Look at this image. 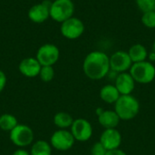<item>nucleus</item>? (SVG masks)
<instances>
[{
    "instance_id": "f257e3e1",
    "label": "nucleus",
    "mask_w": 155,
    "mask_h": 155,
    "mask_svg": "<svg viewBox=\"0 0 155 155\" xmlns=\"http://www.w3.org/2000/svg\"><path fill=\"white\" fill-rule=\"evenodd\" d=\"M84 74L92 80L104 78L110 72V57L102 51H93L89 53L83 63Z\"/></svg>"
},
{
    "instance_id": "f03ea898",
    "label": "nucleus",
    "mask_w": 155,
    "mask_h": 155,
    "mask_svg": "<svg viewBox=\"0 0 155 155\" xmlns=\"http://www.w3.org/2000/svg\"><path fill=\"white\" fill-rule=\"evenodd\" d=\"M140 104L132 94L121 95L114 104V111L119 118L124 121L134 119L139 113Z\"/></svg>"
},
{
    "instance_id": "7ed1b4c3",
    "label": "nucleus",
    "mask_w": 155,
    "mask_h": 155,
    "mask_svg": "<svg viewBox=\"0 0 155 155\" xmlns=\"http://www.w3.org/2000/svg\"><path fill=\"white\" fill-rule=\"evenodd\" d=\"M130 74L135 83L143 84H150L155 78V66L149 61L134 63L130 68Z\"/></svg>"
},
{
    "instance_id": "20e7f679",
    "label": "nucleus",
    "mask_w": 155,
    "mask_h": 155,
    "mask_svg": "<svg viewBox=\"0 0 155 155\" xmlns=\"http://www.w3.org/2000/svg\"><path fill=\"white\" fill-rule=\"evenodd\" d=\"M74 5L72 0H54L50 6V17L58 23H63L73 16Z\"/></svg>"
},
{
    "instance_id": "39448f33",
    "label": "nucleus",
    "mask_w": 155,
    "mask_h": 155,
    "mask_svg": "<svg viewBox=\"0 0 155 155\" xmlns=\"http://www.w3.org/2000/svg\"><path fill=\"white\" fill-rule=\"evenodd\" d=\"M10 141L17 147H26L34 141L33 130L25 124H17L9 135Z\"/></svg>"
},
{
    "instance_id": "423d86ee",
    "label": "nucleus",
    "mask_w": 155,
    "mask_h": 155,
    "mask_svg": "<svg viewBox=\"0 0 155 155\" xmlns=\"http://www.w3.org/2000/svg\"><path fill=\"white\" fill-rule=\"evenodd\" d=\"M75 139L71 132L66 129H59L55 131L50 139V144L57 151L65 152L70 150L74 144Z\"/></svg>"
},
{
    "instance_id": "0eeeda50",
    "label": "nucleus",
    "mask_w": 155,
    "mask_h": 155,
    "mask_svg": "<svg viewBox=\"0 0 155 155\" xmlns=\"http://www.w3.org/2000/svg\"><path fill=\"white\" fill-rule=\"evenodd\" d=\"M60 31L64 37L70 40H74L83 35L84 32V24L81 19L72 16L61 23Z\"/></svg>"
},
{
    "instance_id": "6e6552de",
    "label": "nucleus",
    "mask_w": 155,
    "mask_h": 155,
    "mask_svg": "<svg viewBox=\"0 0 155 155\" xmlns=\"http://www.w3.org/2000/svg\"><path fill=\"white\" fill-rule=\"evenodd\" d=\"M60 51L53 44H45L39 47L36 53V59L42 66H53L59 59Z\"/></svg>"
},
{
    "instance_id": "1a4fd4ad",
    "label": "nucleus",
    "mask_w": 155,
    "mask_h": 155,
    "mask_svg": "<svg viewBox=\"0 0 155 155\" xmlns=\"http://www.w3.org/2000/svg\"><path fill=\"white\" fill-rule=\"evenodd\" d=\"M133 65V62L128 52L120 50L114 52L110 56V67L112 71H114L118 74L124 73Z\"/></svg>"
},
{
    "instance_id": "9d476101",
    "label": "nucleus",
    "mask_w": 155,
    "mask_h": 155,
    "mask_svg": "<svg viewBox=\"0 0 155 155\" xmlns=\"http://www.w3.org/2000/svg\"><path fill=\"white\" fill-rule=\"evenodd\" d=\"M71 133L75 141L86 142L93 135V127L86 119L79 118L74 121L71 126Z\"/></svg>"
},
{
    "instance_id": "9b49d317",
    "label": "nucleus",
    "mask_w": 155,
    "mask_h": 155,
    "mask_svg": "<svg viewBox=\"0 0 155 155\" xmlns=\"http://www.w3.org/2000/svg\"><path fill=\"white\" fill-rule=\"evenodd\" d=\"M52 2L45 0L40 4L34 5L28 10L29 19L36 24H41L46 21L50 17V6Z\"/></svg>"
},
{
    "instance_id": "f8f14e48",
    "label": "nucleus",
    "mask_w": 155,
    "mask_h": 155,
    "mask_svg": "<svg viewBox=\"0 0 155 155\" xmlns=\"http://www.w3.org/2000/svg\"><path fill=\"white\" fill-rule=\"evenodd\" d=\"M100 143L107 151L118 149L122 143V135L116 128L105 129L101 134Z\"/></svg>"
},
{
    "instance_id": "ddd939ff",
    "label": "nucleus",
    "mask_w": 155,
    "mask_h": 155,
    "mask_svg": "<svg viewBox=\"0 0 155 155\" xmlns=\"http://www.w3.org/2000/svg\"><path fill=\"white\" fill-rule=\"evenodd\" d=\"M42 65L35 57H27L23 59L18 66L19 72L25 77L34 78L39 75Z\"/></svg>"
},
{
    "instance_id": "4468645a",
    "label": "nucleus",
    "mask_w": 155,
    "mask_h": 155,
    "mask_svg": "<svg viewBox=\"0 0 155 155\" xmlns=\"http://www.w3.org/2000/svg\"><path fill=\"white\" fill-rule=\"evenodd\" d=\"M115 87L119 91L121 95L131 94L135 87V81L130 73H121L116 76Z\"/></svg>"
},
{
    "instance_id": "2eb2a0df",
    "label": "nucleus",
    "mask_w": 155,
    "mask_h": 155,
    "mask_svg": "<svg viewBox=\"0 0 155 155\" xmlns=\"http://www.w3.org/2000/svg\"><path fill=\"white\" fill-rule=\"evenodd\" d=\"M120 118L115 111L104 110V112L98 116L99 124L105 129H114L120 123Z\"/></svg>"
},
{
    "instance_id": "dca6fc26",
    "label": "nucleus",
    "mask_w": 155,
    "mask_h": 155,
    "mask_svg": "<svg viewBox=\"0 0 155 155\" xmlns=\"http://www.w3.org/2000/svg\"><path fill=\"white\" fill-rule=\"evenodd\" d=\"M120 96L121 94L119 91L117 90L115 85L113 84H106L102 87L100 91L101 99L107 104H115Z\"/></svg>"
},
{
    "instance_id": "f3484780",
    "label": "nucleus",
    "mask_w": 155,
    "mask_h": 155,
    "mask_svg": "<svg viewBox=\"0 0 155 155\" xmlns=\"http://www.w3.org/2000/svg\"><path fill=\"white\" fill-rule=\"evenodd\" d=\"M128 54L131 57L133 64L146 61L148 54H149L146 47L141 44H135L132 45L128 51Z\"/></svg>"
},
{
    "instance_id": "a211bd4d",
    "label": "nucleus",
    "mask_w": 155,
    "mask_h": 155,
    "mask_svg": "<svg viewBox=\"0 0 155 155\" xmlns=\"http://www.w3.org/2000/svg\"><path fill=\"white\" fill-rule=\"evenodd\" d=\"M74 121L72 115L65 112H59L54 116V124L59 129H67L71 127Z\"/></svg>"
},
{
    "instance_id": "6ab92c4d",
    "label": "nucleus",
    "mask_w": 155,
    "mask_h": 155,
    "mask_svg": "<svg viewBox=\"0 0 155 155\" xmlns=\"http://www.w3.org/2000/svg\"><path fill=\"white\" fill-rule=\"evenodd\" d=\"M31 155H51L52 154V146L49 143L43 140L36 141L30 151Z\"/></svg>"
},
{
    "instance_id": "aec40b11",
    "label": "nucleus",
    "mask_w": 155,
    "mask_h": 155,
    "mask_svg": "<svg viewBox=\"0 0 155 155\" xmlns=\"http://www.w3.org/2000/svg\"><path fill=\"white\" fill-rule=\"evenodd\" d=\"M18 124L15 116L10 114H4L0 116V129L5 132H11Z\"/></svg>"
},
{
    "instance_id": "412c9836",
    "label": "nucleus",
    "mask_w": 155,
    "mask_h": 155,
    "mask_svg": "<svg viewBox=\"0 0 155 155\" xmlns=\"http://www.w3.org/2000/svg\"><path fill=\"white\" fill-rule=\"evenodd\" d=\"M38 76L43 82H51L54 77V70L53 66H42Z\"/></svg>"
},
{
    "instance_id": "4be33fe9",
    "label": "nucleus",
    "mask_w": 155,
    "mask_h": 155,
    "mask_svg": "<svg viewBox=\"0 0 155 155\" xmlns=\"http://www.w3.org/2000/svg\"><path fill=\"white\" fill-rule=\"evenodd\" d=\"M142 23L147 28H155V10L143 13L142 15Z\"/></svg>"
},
{
    "instance_id": "5701e85b",
    "label": "nucleus",
    "mask_w": 155,
    "mask_h": 155,
    "mask_svg": "<svg viewBox=\"0 0 155 155\" xmlns=\"http://www.w3.org/2000/svg\"><path fill=\"white\" fill-rule=\"evenodd\" d=\"M136 5L143 13L155 10V0H136Z\"/></svg>"
},
{
    "instance_id": "b1692460",
    "label": "nucleus",
    "mask_w": 155,
    "mask_h": 155,
    "mask_svg": "<svg viewBox=\"0 0 155 155\" xmlns=\"http://www.w3.org/2000/svg\"><path fill=\"white\" fill-rule=\"evenodd\" d=\"M106 153L107 150L100 142L95 143L91 148V155H105Z\"/></svg>"
},
{
    "instance_id": "393cba45",
    "label": "nucleus",
    "mask_w": 155,
    "mask_h": 155,
    "mask_svg": "<svg viewBox=\"0 0 155 155\" xmlns=\"http://www.w3.org/2000/svg\"><path fill=\"white\" fill-rule=\"evenodd\" d=\"M6 81H7V79H6L5 74L3 71L0 70V94L5 89V87L6 85Z\"/></svg>"
},
{
    "instance_id": "a878e982",
    "label": "nucleus",
    "mask_w": 155,
    "mask_h": 155,
    "mask_svg": "<svg viewBox=\"0 0 155 155\" xmlns=\"http://www.w3.org/2000/svg\"><path fill=\"white\" fill-rule=\"evenodd\" d=\"M105 155H127L124 151L120 150L119 148L118 149H114V150H110V151H107L106 154Z\"/></svg>"
},
{
    "instance_id": "bb28decb",
    "label": "nucleus",
    "mask_w": 155,
    "mask_h": 155,
    "mask_svg": "<svg viewBox=\"0 0 155 155\" xmlns=\"http://www.w3.org/2000/svg\"><path fill=\"white\" fill-rule=\"evenodd\" d=\"M12 155H31L30 153H28L27 151L24 150V149H17L16 151H15Z\"/></svg>"
},
{
    "instance_id": "cd10ccee",
    "label": "nucleus",
    "mask_w": 155,
    "mask_h": 155,
    "mask_svg": "<svg viewBox=\"0 0 155 155\" xmlns=\"http://www.w3.org/2000/svg\"><path fill=\"white\" fill-rule=\"evenodd\" d=\"M148 58L150 59V61H155V52L152 51L151 53H149L148 54Z\"/></svg>"
},
{
    "instance_id": "c85d7f7f",
    "label": "nucleus",
    "mask_w": 155,
    "mask_h": 155,
    "mask_svg": "<svg viewBox=\"0 0 155 155\" xmlns=\"http://www.w3.org/2000/svg\"><path fill=\"white\" fill-rule=\"evenodd\" d=\"M153 51H154L155 52V40L154 42H153Z\"/></svg>"
}]
</instances>
